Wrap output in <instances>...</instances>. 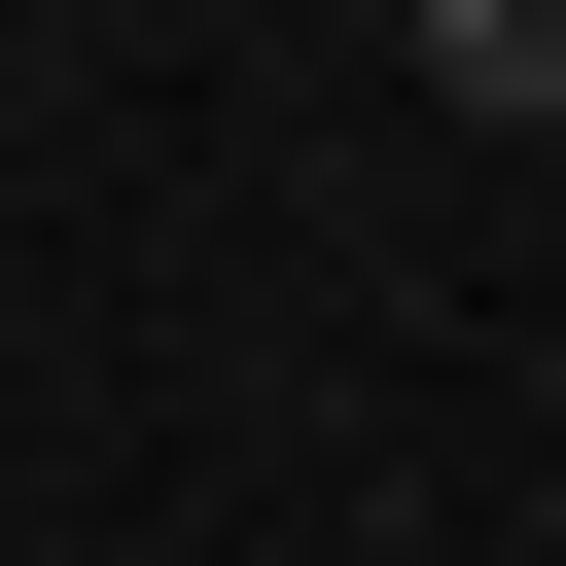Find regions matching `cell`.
Here are the masks:
<instances>
[{
	"label": "cell",
	"instance_id": "cell-1",
	"mask_svg": "<svg viewBox=\"0 0 566 566\" xmlns=\"http://www.w3.org/2000/svg\"><path fill=\"white\" fill-rule=\"evenodd\" d=\"M424 71L460 106H566V0H424Z\"/></svg>",
	"mask_w": 566,
	"mask_h": 566
}]
</instances>
